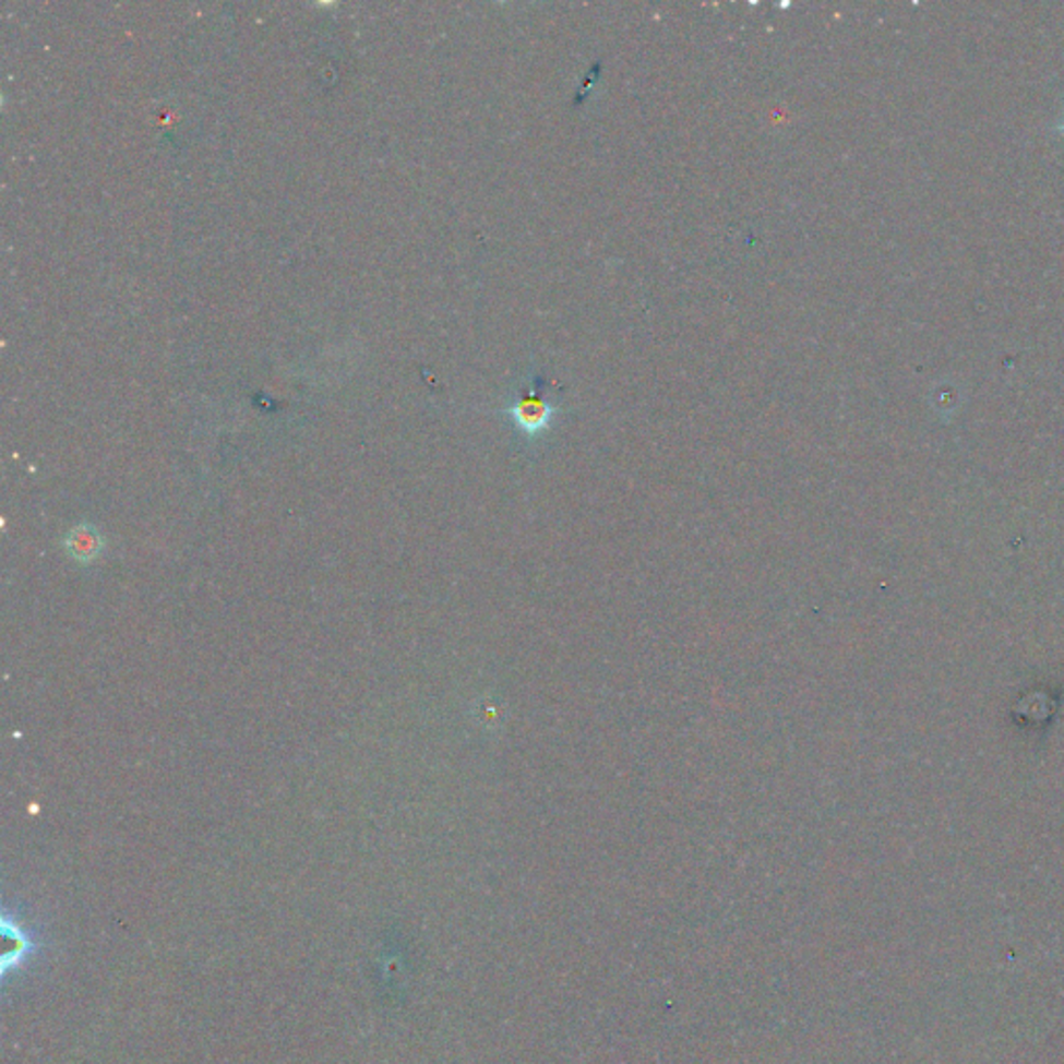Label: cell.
<instances>
[{
	"mask_svg": "<svg viewBox=\"0 0 1064 1064\" xmlns=\"http://www.w3.org/2000/svg\"><path fill=\"white\" fill-rule=\"evenodd\" d=\"M553 413L555 408L545 402L537 393V387L528 395H522L521 399L510 408L514 422L524 434H539L545 431L553 418Z\"/></svg>",
	"mask_w": 1064,
	"mask_h": 1064,
	"instance_id": "6da1fadb",
	"label": "cell"
},
{
	"mask_svg": "<svg viewBox=\"0 0 1064 1064\" xmlns=\"http://www.w3.org/2000/svg\"><path fill=\"white\" fill-rule=\"evenodd\" d=\"M1061 133H1063V138H1064V117L1063 119H1061Z\"/></svg>",
	"mask_w": 1064,
	"mask_h": 1064,
	"instance_id": "7a4b0ae2",
	"label": "cell"
}]
</instances>
